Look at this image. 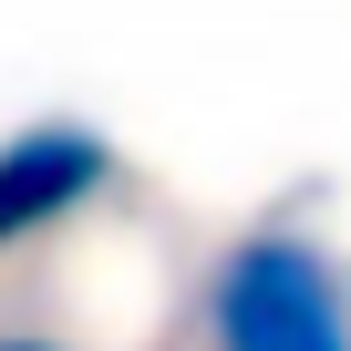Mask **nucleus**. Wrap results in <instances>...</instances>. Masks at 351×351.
<instances>
[{
    "instance_id": "7ed1b4c3",
    "label": "nucleus",
    "mask_w": 351,
    "mask_h": 351,
    "mask_svg": "<svg viewBox=\"0 0 351 351\" xmlns=\"http://www.w3.org/2000/svg\"><path fill=\"white\" fill-rule=\"evenodd\" d=\"M0 351H62V341H0Z\"/></svg>"
},
{
    "instance_id": "f257e3e1",
    "label": "nucleus",
    "mask_w": 351,
    "mask_h": 351,
    "mask_svg": "<svg viewBox=\"0 0 351 351\" xmlns=\"http://www.w3.org/2000/svg\"><path fill=\"white\" fill-rule=\"evenodd\" d=\"M207 351H351V269L289 217L228 238L207 269Z\"/></svg>"
},
{
    "instance_id": "f03ea898",
    "label": "nucleus",
    "mask_w": 351,
    "mask_h": 351,
    "mask_svg": "<svg viewBox=\"0 0 351 351\" xmlns=\"http://www.w3.org/2000/svg\"><path fill=\"white\" fill-rule=\"evenodd\" d=\"M114 134L104 124H73V114H42L21 134H0V248H21L42 228H62L83 197L114 186Z\"/></svg>"
}]
</instances>
